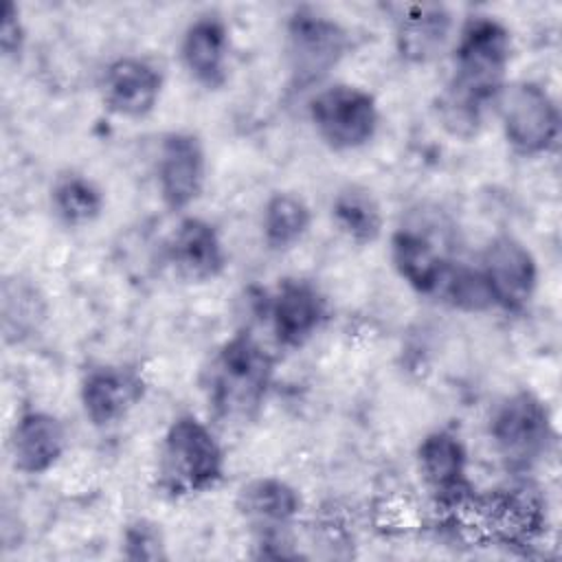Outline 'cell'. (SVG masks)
I'll use <instances>...</instances> for the list:
<instances>
[{
  "mask_svg": "<svg viewBox=\"0 0 562 562\" xmlns=\"http://www.w3.org/2000/svg\"><path fill=\"white\" fill-rule=\"evenodd\" d=\"M487 435L501 463L514 474L531 472L555 441L551 411L531 389H516L498 400L487 422Z\"/></svg>",
  "mask_w": 562,
  "mask_h": 562,
  "instance_id": "cell-4",
  "label": "cell"
},
{
  "mask_svg": "<svg viewBox=\"0 0 562 562\" xmlns=\"http://www.w3.org/2000/svg\"><path fill=\"white\" fill-rule=\"evenodd\" d=\"M53 215L68 228H86L105 211V193L88 173L77 169L59 171L48 189Z\"/></svg>",
  "mask_w": 562,
  "mask_h": 562,
  "instance_id": "cell-22",
  "label": "cell"
},
{
  "mask_svg": "<svg viewBox=\"0 0 562 562\" xmlns=\"http://www.w3.org/2000/svg\"><path fill=\"white\" fill-rule=\"evenodd\" d=\"M514 37L505 22L490 13H472L457 29L452 72L435 99L439 125L454 138L481 132L485 114L494 110L512 66Z\"/></svg>",
  "mask_w": 562,
  "mask_h": 562,
  "instance_id": "cell-1",
  "label": "cell"
},
{
  "mask_svg": "<svg viewBox=\"0 0 562 562\" xmlns=\"http://www.w3.org/2000/svg\"><path fill=\"white\" fill-rule=\"evenodd\" d=\"M206 149L198 134L189 130L162 134L156 151V189L165 209L182 213L195 204L206 184Z\"/></svg>",
  "mask_w": 562,
  "mask_h": 562,
  "instance_id": "cell-11",
  "label": "cell"
},
{
  "mask_svg": "<svg viewBox=\"0 0 562 562\" xmlns=\"http://www.w3.org/2000/svg\"><path fill=\"white\" fill-rule=\"evenodd\" d=\"M283 48L292 83L312 88L349 55L351 31L314 7H296L285 20Z\"/></svg>",
  "mask_w": 562,
  "mask_h": 562,
  "instance_id": "cell-5",
  "label": "cell"
},
{
  "mask_svg": "<svg viewBox=\"0 0 562 562\" xmlns=\"http://www.w3.org/2000/svg\"><path fill=\"white\" fill-rule=\"evenodd\" d=\"M459 512L472 514L476 527L503 544H531L547 529V498L529 479L483 496L474 492Z\"/></svg>",
  "mask_w": 562,
  "mask_h": 562,
  "instance_id": "cell-8",
  "label": "cell"
},
{
  "mask_svg": "<svg viewBox=\"0 0 562 562\" xmlns=\"http://www.w3.org/2000/svg\"><path fill=\"white\" fill-rule=\"evenodd\" d=\"M121 555L132 562L167 560V540L160 525L151 518H134L123 527Z\"/></svg>",
  "mask_w": 562,
  "mask_h": 562,
  "instance_id": "cell-26",
  "label": "cell"
},
{
  "mask_svg": "<svg viewBox=\"0 0 562 562\" xmlns=\"http://www.w3.org/2000/svg\"><path fill=\"white\" fill-rule=\"evenodd\" d=\"M274 356L248 331L226 338L202 371V391L222 422H252L270 393Z\"/></svg>",
  "mask_w": 562,
  "mask_h": 562,
  "instance_id": "cell-2",
  "label": "cell"
},
{
  "mask_svg": "<svg viewBox=\"0 0 562 562\" xmlns=\"http://www.w3.org/2000/svg\"><path fill=\"white\" fill-rule=\"evenodd\" d=\"M178 55L184 72L206 90H220L228 81L231 29L222 13L202 11L182 31Z\"/></svg>",
  "mask_w": 562,
  "mask_h": 562,
  "instance_id": "cell-16",
  "label": "cell"
},
{
  "mask_svg": "<svg viewBox=\"0 0 562 562\" xmlns=\"http://www.w3.org/2000/svg\"><path fill=\"white\" fill-rule=\"evenodd\" d=\"M162 70L151 59L121 55L103 68L99 90L103 105L112 114L138 121L156 110L162 97Z\"/></svg>",
  "mask_w": 562,
  "mask_h": 562,
  "instance_id": "cell-14",
  "label": "cell"
},
{
  "mask_svg": "<svg viewBox=\"0 0 562 562\" xmlns=\"http://www.w3.org/2000/svg\"><path fill=\"white\" fill-rule=\"evenodd\" d=\"M261 239L268 250L283 252L305 239L312 226V209L294 191H272L261 206Z\"/></svg>",
  "mask_w": 562,
  "mask_h": 562,
  "instance_id": "cell-24",
  "label": "cell"
},
{
  "mask_svg": "<svg viewBox=\"0 0 562 562\" xmlns=\"http://www.w3.org/2000/svg\"><path fill=\"white\" fill-rule=\"evenodd\" d=\"M389 257L397 277L417 294L437 296L452 259L432 235L419 226H400L389 241Z\"/></svg>",
  "mask_w": 562,
  "mask_h": 562,
  "instance_id": "cell-20",
  "label": "cell"
},
{
  "mask_svg": "<svg viewBox=\"0 0 562 562\" xmlns=\"http://www.w3.org/2000/svg\"><path fill=\"white\" fill-rule=\"evenodd\" d=\"M331 222L353 244L369 246L382 237L384 211L375 191L362 182H345L329 202Z\"/></svg>",
  "mask_w": 562,
  "mask_h": 562,
  "instance_id": "cell-21",
  "label": "cell"
},
{
  "mask_svg": "<svg viewBox=\"0 0 562 562\" xmlns=\"http://www.w3.org/2000/svg\"><path fill=\"white\" fill-rule=\"evenodd\" d=\"M415 461L419 479L439 509L457 512L474 496L476 490L468 476V450L457 432L448 428L426 432L417 443Z\"/></svg>",
  "mask_w": 562,
  "mask_h": 562,
  "instance_id": "cell-10",
  "label": "cell"
},
{
  "mask_svg": "<svg viewBox=\"0 0 562 562\" xmlns=\"http://www.w3.org/2000/svg\"><path fill=\"white\" fill-rule=\"evenodd\" d=\"M327 301L316 283L303 277H285L268 296L272 336L283 349L303 347L323 325Z\"/></svg>",
  "mask_w": 562,
  "mask_h": 562,
  "instance_id": "cell-15",
  "label": "cell"
},
{
  "mask_svg": "<svg viewBox=\"0 0 562 562\" xmlns=\"http://www.w3.org/2000/svg\"><path fill=\"white\" fill-rule=\"evenodd\" d=\"M494 112L507 147L522 158H538L555 149L562 116L553 94L538 81H507Z\"/></svg>",
  "mask_w": 562,
  "mask_h": 562,
  "instance_id": "cell-6",
  "label": "cell"
},
{
  "mask_svg": "<svg viewBox=\"0 0 562 562\" xmlns=\"http://www.w3.org/2000/svg\"><path fill=\"white\" fill-rule=\"evenodd\" d=\"M479 270L487 283L492 305L505 314H522L540 283L538 259L516 235H494L483 252Z\"/></svg>",
  "mask_w": 562,
  "mask_h": 562,
  "instance_id": "cell-9",
  "label": "cell"
},
{
  "mask_svg": "<svg viewBox=\"0 0 562 562\" xmlns=\"http://www.w3.org/2000/svg\"><path fill=\"white\" fill-rule=\"evenodd\" d=\"M147 382L134 364H97L79 382V402L94 428L123 422L145 397Z\"/></svg>",
  "mask_w": 562,
  "mask_h": 562,
  "instance_id": "cell-13",
  "label": "cell"
},
{
  "mask_svg": "<svg viewBox=\"0 0 562 562\" xmlns=\"http://www.w3.org/2000/svg\"><path fill=\"white\" fill-rule=\"evenodd\" d=\"M307 116L321 143L331 151L367 147L382 121L375 97L353 83H331L316 90L307 103Z\"/></svg>",
  "mask_w": 562,
  "mask_h": 562,
  "instance_id": "cell-7",
  "label": "cell"
},
{
  "mask_svg": "<svg viewBox=\"0 0 562 562\" xmlns=\"http://www.w3.org/2000/svg\"><path fill=\"white\" fill-rule=\"evenodd\" d=\"M68 448L64 422L44 408L24 411L9 435V454L18 472L37 476L53 470Z\"/></svg>",
  "mask_w": 562,
  "mask_h": 562,
  "instance_id": "cell-19",
  "label": "cell"
},
{
  "mask_svg": "<svg viewBox=\"0 0 562 562\" xmlns=\"http://www.w3.org/2000/svg\"><path fill=\"white\" fill-rule=\"evenodd\" d=\"M167 261L187 281L206 283L228 266L220 231L200 215H182L167 239Z\"/></svg>",
  "mask_w": 562,
  "mask_h": 562,
  "instance_id": "cell-17",
  "label": "cell"
},
{
  "mask_svg": "<svg viewBox=\"0 0 562 562\" xmlns=\"http://www.w3.org/2000/svg\"><path fill=\"white\" fill-rule=\"evenodd\" d=\"M437 296L443 303H448L450 307H454L459 312H468V314L490 312L494 307L487 283H485L479 266H468L461 261L450 263Z\"/></svg>",
  "mask_w": 562,
  "mask_h": 562,
  "instance_id": "cell-25",
  "label": "cell"
},
{
  "mask_svg": "<svg viewBox=\"0 0 562 562\" xmlns=\"http://www.w3.org/2000/svg\"><path fill=\"white\" fill-rule=\"evenodd\" d=\"M235 512L257 542L285 540L303 512L299 487L281 476H255L237 487Z\"/></svg>",
  "mask_w": 562,
  "mask_h": 562,
  "instance_id": "cell-12",
  "label": "cell"
},
{
  "mask_svg": "<svg viewBox=\"0 0 562 562\" xmlns=\"http://www.w3.org/2000/svg\"><path fill=\"white\" fill-rule=\"evenodd\" d=\"M26 44V26L20 9L13 2H4L0 18V50L4 59H18Z\"/></svg>",
  "mask_w": 562,
  "mask_h": 562,
  "instance_id": "cell-27",
  "label": "cell"
},
{
  "mask_svg": "<svg viewBox=\"0 0 562 562\" xmlns=\"http://www.w3.org/2000/svg\"><path fill=\"white\" fill-rule=\"evenodd\" d=\"M393 42L402 61L424 66L435 61L450 44L454 15L446 4H400L395 13Z\"/></svg>",
  "mask_w": 562,
  "mask_h": 562,
  "instance_id": "cell-18",
  "label": "cell"
},
{
  "mask_svg": "<svg viewBox=\"0 0 562 562\" xmlns=\"http://www.w3.org/2000/svg\"><path fill=\"white\" fill-rule=\"evenodd\" d=\"M46 318V301L31 279L9 274L0 288V329L4 345L31 338Z\"/></svg>",
  "mask_w": 562,
  "mask_h": 562,
  "instance_id": "cell-23",
  "label": "cell"
},
{
  "mask_svg": "<svg viewBox=\"0 0 562 562\" xmlns=\"http://www.w3.org/2000/svg\"><path fill=\"white\" fill-rule=\"evenodd\" d=\"M226 472V457L213 428L184 413L167 426L156 454V487L167 498H187L213 490Z\"/></svg>",
  "mask_w": 562,
  "mask_h": 562,
  "instance_id": "cell-3",
  "label": "cell"
}]
</instances>
